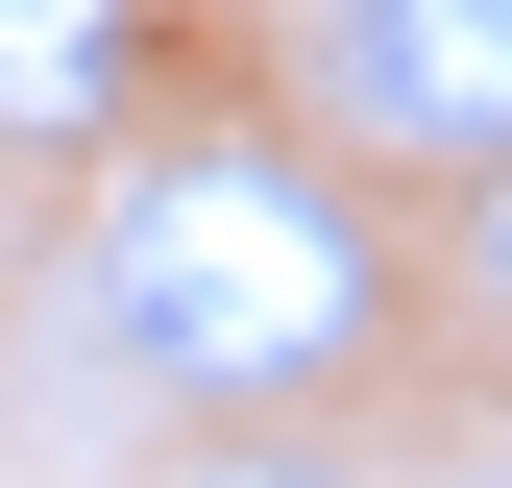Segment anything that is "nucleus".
Segmentation results:
<instances>
[{
	"mask_svg": "<svg viewBox=\"0 0 512 488\" xmlns=\"http://www.w3.org/2000/svg\"><path fill=\"white\" fill-rule=\"evenodd\" d=\"M74 342L196 440H342L415 342V244L342 196L317 147L171 122V147L74 171Z\"/></svg>",
	"mask_w": 512,
	"mask_h": 488,
	"instance_id": "nucleus-1",
	"label": "nucleus"
},
{
	"mask_svg": "<svg viewBox=\"0 0 512 488\" xmlns=\"http://www.w3.org/2000/svg\"><path fill=\"white\" fill-rule=\"evenodd\" d=\"M342 122L391 171H512V0H342Z\"/></svg>",
	"mask_w": 512,
	"mask_h": 488,
	"instance_id": "nucleus-2",
	"label": "nucleus"
},
{
	"mask_svg": "<svg viewBox=\"0 0 512 488\" xmlns=\"http://www.w3.org/2000/svg\"><path fill=\"white\" fill-rule=\"evenodd\" d=\"M147 98V0H0V171H98Z\"/></svg>",
	"mask_w": 512,
	"mask_h": 488,
	"instance_id": "nucleus-3",
	"label": "nucleus"
},
{
	"mask_svg": "<svg viewBox=\"0 0 512 488\" xmlns=\"http://www.w3.org/2000/svg\"><path fill=\"white\" fill-rule=\"evenodd\" d=\"M171 488H366V464H342V440H196Z\"/></svg>",
	"mask_w": 512,
	"mask_h": 488,
	"instance_id": "nucleus-4",
	"label": "nucleus"
}]
</instances>
